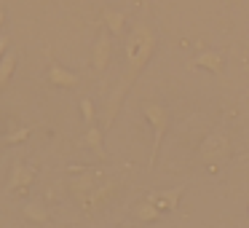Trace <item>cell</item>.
<instances>
[{
    "label": "cell",
    "instance_id": "cell-1",
    "mask_svg": "<svg viewBox=\"0 0 249 228\" xmlns=\"http://www.w3.org/2000/svg\"><path fill=\"white\" fill-rule=\"evenodd\" d=\"M153 51H156V30H153L147 22H137L134 27H131L129 38H126V73H124V78H121L118 89L110 94L107 105H105L102 129L115 121V115H118L126 94H129V89L134 86V81L140 78V73L145 70V65L150 62Z\"/></svg>",
    "mask_w": 249,
    "mask_h": 228
},
{
    "label": "cell",
    "instance_id": "cell-2",
    "mask_svg": "<svg viewBox=\"0 0 249 228\" xmlns=\"http://www.w3.org/2000/svg\"><path fill=\"white\" fill-rule=\"evenodd\" d=\"M142 113H145V118L150 121L153 126V148H150V161H147V167H156V158H158V151H161V142H163V134H166L169 129V110L166 105H158V102H145L142 105Z\"/></svg>",
    "mask_w": 249,
    "mask_h": 228
},
{
    "label": "cell",
    "instance_id": "cell-3",
    "mask_svg": "<svg viewBox=\"0 0 249 228\" xmlns=\"http://www.w3.org/2000/svg\"><path fill=\"white\" fill-rule=\"evenodd\" d=\"M33 183H35V169L27 167V164H22V161H17L11 169V177H8V183H6V190L8 193H27Z\"/></svg>",
    "mask_w": 249,
    "mask_h": 228
},
{
    "label": "cell",
    "instance_id": "cell-4",
    "mask_svg": "<svg viewBox=\"0 0 249 228\" xmlns=\"http://www.w3.org/2000/svg\"><path fill=\"white\" fill-rule=\"evenodd\" d=\"M110 57H113V40H110V30L105 27L102 33L97 35L94 49H91V65H94V70L102 73L105 67L110 65Z\"/></svg>",
    "mask_w": 249,
    "mask_h": 228
},
{
    "label": "cell",
    "instance_id": "cell-5",
    "mask_svg": "<svg viewBox=\"0 0 249 228\" xmlns=\"http://www.w3.org/2000/svg\"><path fill=\"white\" fill-rule=\"evenodd\" d=\"M190 70H198V67H204V70H212L214 76H222L225 73V54L217 49L212 51H201L198 57H193V59L188 62Z\"/></svg>",
    "mask_w": 249,
    "mask_h": 228
},
{
    "label": "cell",
    "instance_id": "cell-6",
    "mask_svg": "<svg viewBox=\"0 0 249 228\" xmlns=\"http://www.w3.org/2000/svg\"><path fill=\"white\" fill-rule=\"evenodd\" d=\"M225 156H228V137L222 134V132H214V134L206 137L204 145H201V158L217 164V161H222Z\"/></svg>",
    "mask_w": 249,
    "mask_h": 228
},
{
    "label": "cell",
    "instance_id": "cell-7",
    "mask_svg": "<svg viewBox=\"0 0 249 228\" xmlns=\"http://www.w3.org/2000/svg\"><path fill=\"white\" fill-rule=\"evenodd\" d=\"M185 193V185H177V188H169V190H161V193H150L147 199L158 207L161 212H177V204Z\"/></svg>",
    "mask_w": 249,
    "mask_h": 228
},
{
    "label": "cell",
    "instance_id": "cell-8",
    "mask_svg": "<svg viewBox=\"0 0 249 228\" xmlns=\"http://www.w3.org/2000/svg\"><path fill=\"white\" fill-rule=\"evenodd\" d=\"M46 81H49L51 86H56V89H75L78 86V76H75V73L65 70V67L56 65V62H51V65H49Z\"/></svg>",
    "mask_w": 249,
    "mask_h": 228
},
{
    "label": "cell",
    "instance_id": "cell-9",
    "mask_svg": "<svg viewBox=\"0 0 249 228\" xmlns=\"http://www.w3.org/2000/svg\"><path fill=\"white\" fill-rule=\"evenodd\" d=\"M115 188H118V183H105V185H97V188L91 190V193H86V199H83V207H86L89 212H94V209H99V207L105 204V201L110 199V196L115 193Z\"/></svg>",
    "mask_w": 249,
    "mask_h": 228
},
{
    "label": "cell",
    "instance_id": "cell-10",
    "mask_svg": "<svg viewBox=\"0 0 249 228\" xmlns=\"http://www.w3.org/2000/svg\"><path fill=\"white\" fill-rule=\"evenodd\" d=\"M102 22H105V27L110 30V35H124L126 14L124 11H115V8H105V11H102Z\"/></svg>",
    "mask_w": 249,
    "mask_h": 228
},
{
    "label": "cell",
    "instance_id": "cell-11",
    "mask_svg": "<svg viewBox=\"0 0 249 228\" xmlns=\"http://www.w3.org/2000/svg\"><path fill=\"white\" fill-rule=\"evenodd\" d=\"M17 59H19V54H17L14 49H8L6 54H3V59H0V89L8 86L14 70H17Z\"/></svg>",
    "mask_w": 249,
    "mask_h": 228
},
{
    "label": "cell",
    "instance_id": "cell-12",
    "mask_svg": "<svg viewBox=\"0 0 249 228\" xmlns=\"http://www.w3.org/2000/svg\"><path fill=\"white\" fill-rule=\"evenodd\" d=\"M161 215H163V212L158 209L150 199L140 201V204L134 207V217H137V220H142V223H156V220H161Z\"/></svg>",
    "mask_w": 249,
    "mask_h": 228
},
{
    "label": "cell",
    "instance_id": "cell-13",
    "mask_svg": "<svg viewBox=\"0 0 249 228\" xmlns=\"http://www.w3.org/2000/svg\"><path fill=\"white\" fill-rule=\"evenodd\" d=\"M102 140H105V134H102V126H89L86 129V134H83V142H86L89 148H91L94 153H97L99 158H105V148H102Z\"/></svg>",
    "mask_w": 249,
    "mask_h": 228
},
{
    "label": "cell",
    "instance_id": "cell-14",
    "mask_svg": "<svg viewBox=\"0 0 249 228\" xmlns=\"http://www.w3.org/2000/svg\"><path fill=\"white\" fill-rule=\"evenodd\" d=\"M22 215L27 217V220H33V223H46L49 220V212H46L43 201H27V204L22 207Z\"/></svg>",
    "mask_w": 249,
    "mask_h": 228
},
{
    "label": "cell",
    "instance_id": "cell-15",
    "mask_svg": "<svg viewBox=\"0 0 249 228\" xmlns=\"http://www.w3.org/2000/svg\"><path fill=\"white\" fill-rule=\"evenodd\" d=\"M30 132H33L30 126H19V129H11L6 137H3V142H6V145H19V142H24V140L30 137Z\"/></svg>",
    "mask_w": 249,
    "mask_h": 228
},
{
    "label": "cell",
    "instance_id": "cell-16",
    "mask_svg": "<svg viewBox=\"0 0 249 228\" xmlns=\"http://www.w3.org/2000/svg\"><path fill=\"white\" fill-rule=\"evenodd\" d=\"M81 115H83V124L86 126H91L94 121H97V110H94V102L89 97L81 99Z\"/></svg>",
    "mask_w": 249,
    "mask_h": 228
},
{
    "label": "cell",
    "instance_id": "cell-17",
    "mask_svg": "<svg viewBox=\"0 0 249 228\" xmlns=\"http://www.w3.org/2000/svg\"><path fill=\"white\" fill-rule=\"evenodd\" d=\"M11 49V38L8 35H0V59H3V54Z\"/></svg>",
    "mask_w": 249,
    "mask_h": 228
},
{
    "label": "cell",
    "instance_id": "cell-18",
    "mask_svg": "<svg viewBox=\"0 0 249 228\" xmlns=\"http://www.w3.org/2000/svg\"><path fill=\"white\" fill-rule=\"evenodd\" d=\"M6 24V8H3V3H0V27Z\"/></svg>",
    "mask_w": 249,
    "mask_h": 228
},
{
    "label": "cell",
    "instance_id": "cell-19",
    "mask_svg": "<svg viewBox=\"0 0 249 228\" xmlns=\"http://www.w3.org/2000/svg\"><path fill=\"white\" fill-rule=\"evenodd\" d=\"M121 228H131V226H129V223H126V226H121Z\"/></svg>",
    "mask_w": 249,
    "mask_h": 228
}]
</instances>
